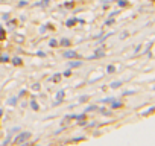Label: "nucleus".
<instances>
[{
	"mask_svg": "<svg viewBox=\"0 0 155 146\" xmlns=\"http://www.w3.org/2000/svg\"><path fill=\"white\" fill-rule=\"evenodd\" d=\"M29 135H31V134H29V132H23V134H21V135H18V137H17V138H15V143H17V144H20V143H21V141H25V140H26V138H29Z\"/></svg>",
	"mask_w": 155,
	"mask_h": 146,
	"instance_id": "1",
	"label": "nucleus"
},
{
	"mask_svg": "<svg viewBox=\"0 0 155 146\" xmlns=\"http://www.w3.org/2000/svg\"><path fill=\"white\" fill-rule=\"evenodd\" d=\"M82 62L81 61H78V62H70V67H79Z\"/></svg>",
	"mask_w": 155,
	"mask_h": 146,
	"instance_id": "2",
	"label": "nucleus"
},
{
	"mask_svg": "<svg viewBox=\"0 0 155 146\" xmlns=\"http://www.w3.org/2000/svg\"><path fill=\"white\" fill-rule=\"evenodd\" d=\"M65 56H68V58L70 56H76V52H73V50L71 52H65Z\"/></svg>",
	"mask_w": 155,
	"mask_h": 146,
	"instance_id": "3",
	"label": "nucleus"
},
{
	"mask_svg": "<svg viewBox=\"0 0 155 146\" xmlns=\"http://www.w3.org/2000/svg\"><path fill=\"white\" fill-rule=\"evenodd\" d=\"M62 96H64V91H59V93L56 95V98H58V101H62Z\"/></svg>",
	"mask_w": 155,
	"mask_h": 146,
	"instance_id": "4",
	"label": "nucleus"
},
{
	"mask_svg": "<svg viewBox=\"0 0 155 146\" xmlns=\"http://www.w3.org/2000/svg\"><path fill=\"white\" fill-rule=\"evenodd\" d=\"M61 44H62V46H68V44H70V41H68V40H62V41H61Z\"/></svg>",
	"mask_w": 155,
	"mask_h": 146,
	"instance_id": "5",
	"label": "nucleus"
},
{
	"mask_svg": "<svg viewBox=\"0 0 155 146\" xmlns=\"http://www.w3.org/2000/svg\"><path fill=\"white\" fill-rule=\"evenodd\" d=\"M14 64H17V65L21 64V59H20V58H14Z\"/></svg>",
	"mask_w": 155,
	"mask_h": 146,
	"instance_id": "6",
	"label": "nucleus"
},
{
	"mask_svg": "<svg viewBox=\"0 0 155 146\" xmlns=\"http://www.w3.org/2000/svg\"><path fill=\"white\" fill-rule=\"evenodd\" d=\"M8 59H9V58H8V56H2V58H0V61H2V62H6V61H8Z\"/></svg>",
	"mask_w": 155,
	"mask_h": 146,
	"instance_id": "7",
	"label": "nucleus"
},
{
	"mask_svg": "<svg viewBox=\"0 0 155 146\" xmlns=\"http://www.w3.org/2000/svg\"><path fill=\"white\" fill-rule=\"evenodd\" d=\"M107 70H108L110 73H113V71H114V67H113V65H108V68H107Z\"/></svg>",
	"mask_w": 155,
	"mask_h": 146,
	"instance_id": "8",
	"label": "nucleus"
},
{
	"mask_svg": "<svg viewBox=\"0 0 155 146\" xmlns=\"http://www.w3.org/2000/svg\"><path fill=\"white\" fill-rule=\"evenodd\" d=\"M119 85H120V82H113V85H111V87H113V88H117Z\"/></svg>",
	"mask_w": 155,
	"mask_h": 146,
	"instance_id": "9",
	"label": "nucleus"
},
{
	"mask_svg": "<svg viewBox=\"0 0 155 146\" xmlns=\"http://www.w3.org/2000/svg\"><path fill=\"white\" fill-rule=\"evenodd\" d=\"M8 102H9V104H11V105H15V102H17V99H9V101H8Z\"/></svg>",
	"mask_w": 155,
	"mask_h": 146,
	"instance_id": "10",
	"label": "nucleus"
},
{
	"mask_svg": "<svg viewBox=\"0 0 155 146\" xmlns=\"http://www.w3.org/2000/svg\"><path fill=\"white\" fill-rule=\"evenodd\" d=\"M32 108H34V110H35V111H37V110H38V105H37V104H35V102H32Z\"/></svg>",
	"mask_w": 155,
	"mask_h": 146,
	"instance_id": "11",
	"label": "nucleus"
},
{
	"mask_svg": "<svg viewBox=\"0 0 155 146\" xmlns=\"http://www.w3.org/2000/svg\"><path fill=\"white\" fill-rule=\"evenodd\" d=\"M0 114H2V110H0Z\"/></svg>",
	"mask_w": 155,
	"mask_h": 146,
	"instance_id": "12",
	"label": "nucleus"
},
{
	"mask_svg": "<svg viewBox=\"0 0 155 146\" xmlns=\"http://www.w3.org/2000/svg\"><path fill=\"white\" fill-rule=\"evenodd\" d=\"M2 2H5V0H2Z\"/></svg>",
	"mask_w": 155,
	"mask_h": 146,
	"instance_id": "13",
	"label": "nucleus"
}]
</instances>
